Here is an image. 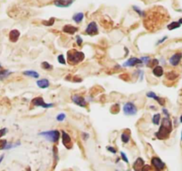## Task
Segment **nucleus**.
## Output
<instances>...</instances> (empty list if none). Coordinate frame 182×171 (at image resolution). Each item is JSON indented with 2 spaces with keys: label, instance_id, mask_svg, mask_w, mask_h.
Listing matches in <instances>:
<instances>
[{
  "label": "nucleus",
  "instance_id": "7c9ffc66",
  "mask_svg": "<svg viewBox=\"0 0 182 171\" xmlns=\"http://www.w3.org/2000/svg\"><path fill=\"white\" fill-rule=\"evenodd\" d=\"M7 141L5 139H0V150H5L7 145Z\"/></svg>",
  "mask_w": 182,
  "mask_h": 171
},
{
  "label": "nucleus",
  "instance_id": "f704fd0d",
  "mask_svg": "<svg viewBox=\"0 0 182 171\" xmlns=\"http://www.w3.org/2000/svg\"><path fill=\"white\" fill-rule=\"evenodd\" d=\"M64 119H65V114L64 113H60L56 117V119L58 121H63V120H64Z\"/></svg>",
  "mask_w": 182,
  "mask_h": 171
},
{
  "label": "nucleus",
  "instance_id": "9d476101",
  "mask_svg": "<svg viewBox=\"0 0 182 171\" xmlns=\"http://www.w3.org/2000/svg\"><path fill=\"white\" fill-rule=\"evenodd\" d=\"M74 0H54V5L60 8H66L72 5Z\"/></svg>",
  "mask_w": 182,
  "mask_h": 171
},
{
  "label": "nucleus",
  "instance_id": "f3484780",
  "mask_svg": "<svg viewBox=\"0 0 182 171\" xmlns=\"http://www.w3.org/2000/svg\"><path fill=\"white\" fill-rule=\"evenodd\" d=\"M163 73H164V71H163V68L162 66L158 65L153 69V74L157 78H161L163 75Z\"/></svg>",
  "mask_w": 182,
  "mask_h": 171
},
{
  "label": "nucleus",
  "instance_id": "393cba45",
  "mask_svg": "<svg viewBox=\"0 0 182 171\" xmlns=\"http://www.w3.org/2000/svg\"><path fill=\"white\" fill-rule=\"evenodd\" d=\"M152 121L155 125H159L161 122V114L160 113H156L153 116V119H152Z\"/></svg>",
  "mask_w": 182,
  "mask_h": 171
},
{
  "label": "nucleus",
  "instance_id": "09e8293b",
  "mask_svg": "<svg viewBox=\"0 0 182 171\" xmlns=\"http://www.w3.org/2000/svg\"><path fill=\"white\" fill-rule=\"evenodd\" d=\"M181 141H182V131H181Z\"/></svg>",
  "mask_w": 182,
  "mask_h": 171
},
{
  "label": "nucleus",
  "instance_id": "a19ab883",
  "mask_svg": "<svg viewBox=\"0 0 182 171\" xmlns=\"http://www.w3.org/2000/svg\"><path fill=\"white\" fill-rule=\"evenodd\" d=\"M163 112L164 113L165 117H168V118H170V113H169V112H168V110H167V109L163 108Z\"/></svg>",
  "mask_w": 182,
  "mask_h": 171
},
{
  "label": "nucleus",
  "instance_id": "4be33fe9",
  "mask_svg": "<svg viewBox=\"0 0 182 171\" xmlns=\"http://www.w3.org/2000/svg\"><path fill=\"white\" fill-rule=\"evenodd\" d=\"M11 74H12V72L8 70H0V80H3L8 78Z\"/></svg>",
  "mask_w": 182,
  "mask_h": 171
},
{
  "label": "nucleus",
  "instance_id": "39448f33",
  "mask_svg": "<svg viewBox=\"0 0 182 171\" xmlns=\"http://www.w3.org/2000/svg\"><path fill=\"white\" fill-rule=\"evenodd\" d=\"M32 104L33 106H38V107H42V108H51L54 106V104H47V102H45L44 99L40 96L35 97L32 101Z\"/></svg>",
  "mask_w": 182,
  "mask_h": 171
},
{
  "label": "nucleus",
  "instance_id": "473e14b6",
  "mask_svg": "<svg viewBox=\"0 0 182 171\" xmlns=\"http://www.w3.org/2000/svg\"><path fill=\"white\" fill-rule=\"evenodd\" d=\"M7 131H8V130H7V128H6V127H4V128H1V129H0V139H1L4 135H6Z\"/></svg>",
  "mask_w": 182,
  "mask_h": 171
},
{
  "label": "nucleus",
  "instance_id": "c85d7f7f",
  "mask_svg": "<svg viewBox=\"0 0 182 171\" xmlns=\"http://www.w3.org/2000/svg\"><path fill=\"white\" fill-rule=\"evenodd\" d=\"M54 21H55V19H54V17H52V18H50L49 21H43L42 23H43L45 26H52V25H54Z\"/></svg>",
  "mask_w": 182,
  "mask_h": 171
},
{
  "label": "nucleus",
  "instance_id": "c03bdc74",
  "mask_svg": "<svg viewBox=\"0 0 182 171\" xmlns=\"http://www.w3.org/2000/svg\"><path fill=\"white\" fill-rule=\"evenodd\" d=\"M4 155H1V156H0V164H1V162H2V160H4Z\"/></svg>",
  "mask_w": 182,
  "mask_h": 171
},
{
  "label": "nucleus",
  "instance_id": "f8f14e48",
  "mask_svg": "<svg viewBox=\"0 0 182 171\" xmlns=\"http://www.w3.org/2000/svg\"><path fill=\"white\" fill-rule=\"evenodd\" d=\"M142 63L143 62L139 58L131 57L123 63V67H134V66H137V65H139V64H142Z\"/></svg>",
  "mask_w": 182,
  "mask_h": 171
},
{
  "label": "nucleus",
  "instance_id": "bb28decb",
  "mask_svg": "<svg viewBox=\"0 0 182 171\" xmlns=\"http://www.w3.org/2000/svg\"><path fill=\"white\" fill-rule=\"evenodd\" d=\"M41 67H42V69L47 70V71H51L53 69V66L49 62H43L41 63Z\"/></svg>",
  "mask_w": 182,
  "mask_h": 171
},
{
  "label": "nucleus",
  "instance_id": "79ce46f5",
  "mask_svg": "<svg viewBox=\"0 0 182 171\" xmlns=\"http://www.w3.org/2000/svg\"><path fill=\"white\" fill-rule=\"evenodd\" d=\"M82 135H83V139H84L85 141H86L87 139H88V138H89V135H88L87 133H83V134H82Z\"/></svg>",
  "mask_w": 182,
  "mask_h": 171
},
{
  "label": "nucleus",
  "instance_id": "e433bc0d",
  "mask_svg": "<svg viewBox=\"0 0 182 171\" xmlns=\"http://www.w3.org/2000/svg\"><path fill=\"white\" fill-rule=\"evenodd\" d=\"M141 171H152L151 166H149V165H144V167H142Z\"/></svg>",
  "mask_w": 182,
  "mask_h": 171
},
{
  "label": "nucleus",
  "instance_id": "7ed1b4c3",
  "mask_svg": "<svg viewBox=\"0 0 182 171\" xmlns=\"http://www.w3.org/2000/svg\"><path fill=\"white\" fill-rule=\"evenodd\" d=\"M42 135L43 137H45L47 140L52 142V143H57L59 138H60V132L58 130H50V131H45L41 132L39 134Z\"/></svg>",
  "mask_w": 182,
  "mask_h": 171
},
{
  "label": "nucleus",
  "instance_id": "72a5a7b5",
  "mask_svg": "<svg viewBox=\"0 0 182 171\" xmlns=\"http://www.w3.org/2000/svg\"><path fill=\"white\" fill-rule=\"evenodd\" d=\"M140 60L142 61V62H144L145 64H148V62H150V57H148V56H142L141 58H140Z\"/></svg>",
  "mask_w": 182,
  "mask_h": 171
},
{
  "label": "nucleus",
  "instance_id": "a18cd8bd",
  "mask_svg": "<svg viewBox=\"0 0 182 171\" xmlns=\"http://www.w3.org/2000/svg\"><path fill=\"white\" fill-rule=\"evenodd\" d=\"M178 22L180 23V25H181V24H182V18H180V19H179V20H178Z\"/></svg>",
  "mask_w": 182,
  "mask_h": 171
},
{
  "label": "nucleus",
  "instance_id": "0eeeda50",
  "mask_svg": "<svg viewBox=\"0 0 182 171\" xmlns=\"http://www.w3.org/2000/svg\"><path fill=\"white\" fill-rule=\"evenodd\" d=\"M151 164L153 166L156 171H162L163 169L165 168V164L164 162L158 157H153L151 160Z\"/></svg>",
  "mask_w": 182,
  "mask_h": 171
},
{
  "label": "nucleus",
  "instance_id": "6e6552de",
  "mask_svg": "<svg viewBox=\"0 0 182 171\" xmlns=\"http://www.w3.org/2000/svg\"><path fill=\"white\" fill-rule=\"evenodd\" d=\"M62 142L63 145H64V147L68 150L72 148V141L71 136L65 132V131H62Z\"/></svg>",
  "mask_w": 182,
  "mask_h": 171
},
{
  "label": "nucleus",
  "instance_id": "aec40b11",
  "mask_svg": "<svg viewBox=\"0 0 182 171\" xmlns=\"http://www.w3.org/2000/svg\"><path fill=\"white\" fill-rule=\"evenodd\" d=\"M178 77V74L177 72H175L174 71H171V72H167L165 75V78L168 80H175Z\"/></svg>",
  "mask_w": 182,
  "mask_h": 171
},
{
  "label": "nucleus",
  "instance_id": "9b49d317",
  "mask_svg": "<svg viewBox=\"0 0 182 171\" xmlns=\"http://www.w3.org/2000/svg\"><path fill=\"white\" fill-rule=\"evenodd\" d=\"M182 59V54L181 53H176L173 55H171L169 59V62L171 66H178Z\"/></svg>",
  "mask_w": 182,
  "mask_h": 171
},
{
  "label": "nucleus",
  "instance_id": "cd10ccee",
  "mask_svg": "<svg viewBox=\"0 0 182 171\" xmlns=\"http://www.w3.org/2000/svg\"><path fill=\"white\" fill-rule=\"evenodd\" d=\"M119 112H120V105H119L118 104H114V105L112 106V108H111V112H112V114H117Z\"/></svg>",
  "mask_w": 182,
  "mask_h": 171
},
{
  "label": "nucleus",
  "instance_id": "f257e3e1",
  "mask_svg": "<svg viewBox=\"0 0 182 171\" xmlns=\"http://www.w3.org/2000/svg\"><path fill=\"white\" fill-rule=\"evenodd\" d=\"M172 131V123L170 118L164 117L162 120L159 130L155 133V136L159 140H165L169 138V136Z\"/></svg>",
  "mask_w": 182,
  "mask_h": 171
},
{
  "label": "nucleus",
  "instance_id": "423d86ee",
  "mask_svg": "<svg viewBox=\"0 0 182 171\" xmlns=\"http://www.w3.org/2000/svg\"><path fill=\"white\" fill-rule=\"evenodd\" d=\"M86 34L88 36H96L98 34V28L95 21H91L88 23V25L86 28L85 30Z\"/></svg>",
  "mask_w": 182,
  "mask_h": 171
},
{
  "label": "nucleus",
  "instance_id": "a878e982",
  "mask_svg": "<svg viewBox=\"0 0 182 171\" xmlns=\"http://www.w3.org/2000/svg\"><path fill=\"white\" fill-rule=\"evenodd\" d=\"M158 64H159V61H158L157 59H151L150 62H149L148 64H147V67L153 68V69H154L155 67L158 66Z\"/></svg>",
  "mask_w": 182,
  "mask_h": 171
},
{
  "label": "nucleus",
  "instance_id": "49530a36",
  "mask_svg": "<svg viewBox=\"0 0 182 171\" xmlns=\"http://www.w3.org/2000/svg\"><path fill=\"white\" fill-rule=\"evenodd\" d=\"M179 120H180V122L182 123V115L180 116V119H179Z\"/></svg>",
  "mask_w": 182,
  "mask_h": 171
},
{
  "label": "nucleus",
  "instance_id": "c756f323",
  "mask_svg": "<svg viewBox=\"0 0 182 171\" xmlns=\"http://www.w3.org/2000/svg\"><path fill=\"white\" fill-rule=\"evenodd\" d=\"M133 10H134L135 12H137V13H138L140 16H143V17H145V14H146V13H145V12H144V11H142L141 9H139V8H138V6H133Z\"/></svg>",
  "mask_w": 182,
  "mask_h": 171
},
{
  "label": "nucleus",
  "instance_id": "1a4fd4ad",
  "mask_svg": "<svg viewBox=\"0 0 182 171\" xmlns=\"http://www.w3.org/2000/svg\"><path fill=\"white\" fill-rule=\"evenodd\" d=\"M72 101L74 102L75 104H77L78 106L80 107H83L85 108L87 106V102H86V99L80 95V94H73L72 96Z\"/></svg>",
  "mask_w": 182,
  "mask_h": 171
},
{
  "label": "nucleus",
  "instance_id": "4468645a",
  "mask_svg": "<svg viewBox=\"0 0 182 171\" xmlns=\"http://www.w3.org/2000/svg\"><path fill=\"white\" fill-rule=\"evenodd\" d=\"M20 35H21V33H20L19 30H17V29L11 30L10 33H9V39H10V41L13 42V43H16L18 41L19 38H20Z\"/></svg>",
  "mask_w": 182,
  "mask_h": 171
},
{
  "label": "nucleus",
  "instance_id": "dca6fc26",
  "mask_svg": "<svg viewBox=\"0 0 182 171\" xmlns=\"http://www.w3.org/2000/svg\"><path fill=\"white\" fill-rule=\"evenodd\" d=\"M144 165H145L144 160L142 158H138L136 160V161L134 162V164H133V168H134L135 171H141Z\"/></svg>",
  "mask_w": 182,
  "mask_h": 171
},
{
  "label": "nucleus",
  "instance_id": "8fccbe9b",
  "mask_svg": "<svg viewBox=\"0 0 182 171\" xmlns=\"http://www.w3.org/2000/svg\"><path fill=\"white\" fill-rule=\"evenodd\" d=\"M128 171H130V170H128Z\"/></svg>",
  "mask_w": 182,
  "mask_h": 171
},
{
  "label": "nucleus",
  "instance_id": "b1692460",
  "mask_svg": "<svg viewBox=\"0 0 182 171\" xmlns=\"http://www.w3.org/2000/svg\"><path fill=\"white\" fill-rule=\"evenodd\" d=\"M179 27H180V23H179L178 21H172V22H171V23L167 26V28H168L169 30H172V29H178Z\"/></svg>",
  "mask_w": 182,
  "mask_h": 171
},
{
  "label": "nucleus",
  "instance_id": "a211bd4d",
  "mask_svg": "<svg viewBox=\"0 0 182 171\" xmlns=\"http://www.w3.org/2000/svg\"><path fill=\"white\" fill-rule=\"evenodd\" d=\"M37 85L39 88H47L49 87V81L47 79H39L37 81Z\"/></svg>",
  "mask_w": 182,
  "mask_h": 171
},
{
  "label": "nucleus",
  "instance_id": "f03ea898",
  "mask_svg": "<svg viewBox=\"0 0 182 171\" xmlns=\"http://www.w3.org/2000/svg\"><path fill=\"white\" fill-rule=\"evenodd\" d=\"M84 59H85V54L80 51L72 49L67 53V62L71 65H77L81 62H83Z\"/></svg>",
  "mask_w": 182,
  "mask_h": 171
},
{
  "label": "nucleus",
  "instance_id": "412c9836",
  "mask_svg": "<svg viewBox=\"0 0 182 171\" xmlns=\"http://www.w3.org/2000/svg\"><path fill=\"white\" fill-rule=\"evenodd\" d=\"M84 18V14L83 13H78V14H75L73 16H72V20L76 22V23H80L82 21Z\"/></svg>",
  "mask_w": 182,
  "mask_h": 171
},
{
  "label": "nucleus",
  "instance_id": "6ab92c4d",
  "mask_svg": "<svg viewBox=\"0 0 182 171\" xmlns=\"http://www.w3.org/2000/svg\"><path fill=\"white\" fill-rule=\"evenodd\" d=\"M23 75H25L27 77H32L34 79L39 78V74L35 71H25V72H23Z\"/></svg>",
  "mask_w": 182,
  "mask_h": 171
},
{
  "label": "nucleus",
  "instance_id": "20e7f679",
  "mask_svg": "<svg viewBox=\"0 0 182 171\" xmlns=\"http://www.w3.org/2000/svg\"><path fill=\"white\" fill-rule=\"evenodd\" d=\"M123 112L126 115L128 116H132V115H135L137 114L138 112V109H137V106L133 104L131 102H128L124 104L123 106Z\"/></svg>",
  "mask_w": 182,
  "mask_h": 171
},
{
  "label": "nucleus",
  "instance_id": "de8ad7c7",
  "mask_svg": "<svg viewBox=\"0 0 182 171\" xmlns=\"http://www.w3.org/2000/svg\"><path fill=\"white\" fill-rule=\"evenodd\" d=\"M0 69H2V65L1 64H0Z\"/></svg>",
  "mask_w": 182,
  "mask_h": 171
},
{
  "label": "nucleus",
  "instance_id": "ea45409f",
  "mask_svg": "<svg viewBox=\"0 0 182 171\" xmlns=\"http://www.w3.org/2000/svg\"><path fill=\"white\" fill-rule=\"evenodd\" d=\"M107 150H108L109 152H112L113 154H115V153L117 152L116 149H115V148H113V147H112V146H108V147H107Z\"/></svg>",
  "mask_w": 182,
  "mask_h": 171
},
{
  "label": "nucleus",
  "instance_id": "2eb2a0df",
  "mask_svg": "<svg viewBox=\"0 0 182 171\" xmlns=\"http://www.w3.org/2000/svg\"><path fill=\"white\" fill-rule=\"evenodd\" d=\"M63 31L65 32V33H67V34H70V35H73V34L76 33V31H78V28H77V27H74V26H72V25L67 24V25L64 26Z\"/></svg>",
  "mask_w": 182,
  "mask_h": 171
},
{
  "label": "nucleus",
  "instance_id": "37998d69",
  "mask_svg": "<svg viewBox=\"0 0 182 171\" xmlns=\"http://www.w3.org/2000/svg\"><path fill=\"white\" fill-rule=\"evenodd\" d=\"M167 39H168L167 37H164L163 39H160V40H159V41L157 42V44H156V45L158 46V45H160V44H162V43H163V42H164V41H165V40H166Z\"/></svg>",
  "mask_w": 182,
  "mask_h": 171
},
{
  "label": "nucleus",
  "instance_id": "ddd939ff",
  "mask_svg": "<svg viewBox=\"0 0 182 171\" xmlns=\"http://www.w3.org/2000/svg\"><path fill=\"white\" fill-rule=\"evenodd\" d=\"M146 96L149 97V98L155 99V100L158 102V104H159L160 105H162V106H164V105H165V100L163 99V98H161V97H159V96H157V95L155 94V93H154V92H148V93L146 94Z\"/></svg>",
  "mask_w": 182,
  "mask_h": 171
},
{
  "label": "nucleus",
  "instance_id": "4c0bfd02",
  "mask_svg": "<svg viewBox=\"0 0 182 171\" xmlns=\"http://www.w3.org/2000/svg\"><path fill=\"white\" fill-rule=\"evenodd\" d=\"M120 155H121V159H123V160H124V162H126V163L128 164V163H129V160H128V158L126 157L125 153L121 152H120Z\"/></svg>",
  "mask_w": 182,
  "mask_h": 171
},
{
  "label": "nucleus",
  "instance_id": "58836bf2",
  "mask_svg": "<svg viewBox=\"0 0 182 171\" xmlns=\"http://www.w3.org/2000/svg\"><path fill=\"white\" fill-rule=\"evenodd\" d=\"M76 40H77V44H78V46H81V45H82L83 40H82V39L80 38V36H77V37H76Z\"/></svg>",
  "mask_w": 182,
  "mask_h": 171
},
{
  "label": "nucleus",
  "instance_id": "2f4dec72",
  "mask_svg": "<svg viewBox=\"0 0 182 171\" xmlns=\"http://www.w3.org/2000/svg\"><path fill=\"white\" fill-rule=\"evenodd\" d=\"M57 59H58L59 63L63 64V65H65V64H66V61H65V58H64V54H60V55H58Z\"/></svg>",
  "mask_w": 182,
  "mask_h": 171
},
{
  "label": "nucleus",
  "instance_id": "c9c22d12",
  "mask_svg": "<svg viewBox=\"0 0 182 171\" xmlns=\"http://www.w3.org/2000/svg\"><path fill=\"white\" fill-rule=\"evenodd\" d=\"M53 152H54V156L55 162H57V160H58V152H57V148H56V146H54V148H53Z\"/></svg>",
  "mask_w": 182,
  "mask_h": 171
},
{
  "label": "nucleus",
  "instance_id": "5701e85b",
  "mask_svg": "<svg viewBox=\"0 0 182 171\" xmlns=\"http://www.w3.org/2000/svg\"><path fill=\"white\" fill-rule=\"evenodd\" d=\"M120 139H121V141H123L124 144H127L130 140V134L123 133V134H121V135H120Z\"/></svg>",
  "mask_w": 182,
  "mask_h": 171
}]
</instances>
